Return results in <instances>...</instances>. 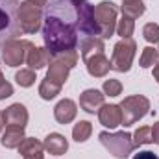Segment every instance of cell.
Returning <instances> with one entry per match:
<instances>
[{
  "label": "cell",
  "mask_w": 159,
  "mask_h": 159,
  "mask_svg": "<svg viewBox=\"0 0 159 159\" xmlns=\"http://www.w3.org/2000/svg\"><path fill=\"white\" fill-rule=\"evenodd\" d=\"M43 39H44V48L52 56H57L67 50H76L78 44L76 20H65L54 7L48 6V15L44 17L43 24Z\"/></svg>",
  "instance_id": "cell-1"
},
{
  "label": "cell",
  "mask_w": 159,
  "mask_h": 159,
  "mask_svg": "<svg viewBox=\"0 0 159 159\" xmlns=\"http://www.w3.org/2000/svg\"><path fill=\"white\" fill-rule=\"evenodd\" d=\"M102 146L117 159H126L133 150H135V144H133V137L128 133V131H117V133H109V131H102L98 135Z\"/></svg>",
  "instance_id": "cell-2"
},
{
  "label": "cell",
  "mask_w": 159,
  "mask_h": 159,
  "mask_svg": "<svg viewBox=\"0 0 159 159\" xmlns=\"http://www.w3.org/2000/svg\"><path fill=\"white\" fill-rule=\"evenodd\" d=\"M120 111H122V124L124 128L133 126L135 122L144 119L150 111V100L143 94H133V96H126L119 104Z\"/></svg>",
  "instance_id": "cell-3"
},
{
  "label": "cell",
  "mask_w": 159,
  "mask_h": 159,
  "mask_svg": "<svg viewBox=\"0 0 159 159\" xmlns=\"http://www.w3.org/2000/svg\"><path fill=\"white\" fill-rule=\"evenodd\" d=\"M76 4V30L89 37H100V28L94 19V6L87 0H74Z\"/></svg>",
  "instance_id": "cell-4"
},
{
  "label": "cell",
  "mask_w": 159,
  "mask_h": 159,
  "mask_svg": "<svg viewBox=\"0 0 159 159\" xmlns=\"http://www.w3.org/2000/svg\"><path fill=\"white\" fill-rule=\"evenodd\" d=\"M117 6L113 2H100L94 6V19L100 28V39H109L117 30Z\"/></svg>",
  "instance_id": "cell-5"
},
{
  "label": "cell",
  "mask_w": 159,
  "mask_h": 159,
  "mask_svg": "<svg viewBox=\"0 0 159 159\" xmlns=\"http://www.w3.org/2000/svg\"><path fill=\"white\" fill-rule=\"evenodd\" d=\"M135 50H137V43L131 39H120L115 48H113V56L109 59L111 69L117 72H128L131 69L133 57H135Z\"/></svg>",
  "instance_id": "cell-6"
},
{
  "label": "cell",
  "mask_w": 159,
  "mask_h": 159,
  "mask_svg": "<svg viewBox=\"0 0 159 159\" xmlns=\"http://www.w3.org/2000/svg\"><path fill=\"white\" fill-rule=\"evenodd\" d=\"M17 20H19L20 32L35 34L41 28L43 11H41L39 6H35L32 0H24V2H20V7L17 9Z\"/></svg>",
  "instance_id": "cell-7"
},
{
  "label": "cell",
  "mask_w": 159,
  "mask_h": 159,
  "mask_svg": "<svg viewBox=\"0 0 159 159\" xmlns=\"http://www.w3.org/2000/svg\"><path fill=\"white\" fill-rule=\"evenodd\" d=\"M34 48L30 41H20V39H9L6 41L4 50H2V59L7 67H19L26 61L28 52Z\"/></svg>",
  "instance_id": "cell-8"
},
{
  "label": "cell",
  "mask_w": 159,
  "mask_h": 159,
  "mask_svg": "<svg viewBox=\"0 0 159 159\" xmlns=\"http://www.w3.org/2000/svg\"><path fill=\"white\" fill-rule=\"evenodd\" d=\"M104 100H106V94H102L98 89H85L81 94H80V107L85 111V113H98V109L104 106Z\"/></svg>",
  "instance_id": "cell-9"
},
{
  "label": "cell",
  "mask_w": 159,
  "mask_h": 159,
  "mask_svg": "<svg viewBox=\"0 0 159 159\" xmlns=\"http://www.w3.org/2000/svg\"><path fill=\"white\" fill-rule=\"evenodd\" d=\"M98 120L104 128H109V129H115L117 126L122 124V111H120V106L117 104H104L100 109H98Z\"/></svg>",
  "instance_id": "cell-10"
},
{
  "label": "cell",
  "mask_w": 159,
  "mask_h": 159,
  "mask_svg": "<svg viewBox=\"0 0 159 159\" xmlns=\"http://www.w3.org/2000/svg\"><path fill=\"white\" fill-rule=\"evenodd\" d=\"M76 113H78V106L70 98L59 100L57 106L54 107V119L57 120L59 124H70L72 120L76 119Z\"/></svg>",
  "instance_id": "cell-11"
},
{
  "label": "cell",
  "mask_w": 159,
  "mask_h": 159,
  "mask_svg": "<svg viewBox=\"0 0 159 159\" xmlns=\"http://www.w3.org/2000/svg\"><path fill=\"white\" fill-rule=\"evenodd\" d=\"M4 113V122L6 126H19V128H26L28 124V111L22 104H11L7 109L2 111Z\"/></svg>",
  "instance_id": "cell-12"
},
{
  "label": "cell",
  "mask_w": 159,
  "mask_h": 159,
  "mask_svg": "<svg viewBox=\"0 0 159 159\" xmlns=\"http://www.w3.org/2000/svg\"><path fill=\"white\" fill-rule=\"evenodd\" d=\"M69 72H70V67L61 57H52L50 67H48V72H46V78L63 87V83L69 78Z\"/></svg>",
  "instance_id": "cell-13"
},
{
  "label": "cell",
  "mask_w": 159,
  "mask_h": 159,
  "mask_svg": "<svg viewBox=\"0 0 159 159\" xmlns=\"http://www.w3.org/2000/svg\"><path fill=\"white\" fill-rule=\"evenodd\" d=\"M85 67H87V72L94 78H104L111 70V63L106 57V54H96V56L89 57L85 61Z\"/></svg>",
  "instance_id": "cell-14"
},
{
  "label": "cell",
  "mask_w": 159,
  "mask_h": 159,
  "mask_svg": "<svg viewBox=\"0 0 159 159\" xmlns=\"http://www.w3.org/2000/svg\"><path fill=\"white\" fill-rule=\"evenodd\" d=\"M19 154L22 159H44V144L37 139L26 137L19 146Z\"/></svg>",
  "instance_id": "cell-15"
},
{
  "label": "cell",
  "mask_w": 159,
  "mask_h": 159,
  "mask_svg": "<svg viewBox=\"0 0 159 159\" xmlns=\"http://www.w3.org/2000/svg\"><path fill=\"white\" fill-rule=\"evenodd\" d=\"M43 144H44V150L52 156H63L69 150V141L61 133H48Z\"/></svg>",
  "instance_id": "cell-16"
},
{
  "label": "cell",
  "mask_w": 159,
  "mask_h": 159,
  "mask_svg": "<svg viewBox=\"0 0 159 159\" xmlns=\"http://www.w3.org/2000/svg\"><path fill=\"white\" fill-rule=\"evenodd\" d=\"M50 61H52V54L46 48H37V46H34L28 52V57H26V63L30 65L32 70L44 69L46 65H50Z\"/></svg>",
  "instance_id": "cell-17"
},
{
  "label": "cell",
  "mask_w": 159,
  "mask_h": 159,
  "mask_svg": "<svg viewBox=\"0 0 159 159\" xmlns=\"http://www.w3.org/2000/svg\"><path fill=\"white\" fill-rule=\"evenodd\" d=\"M104 50H106L104 39H100V37H85L80 43V54H81L83 61H87L89 57H93L96 54H104Z\"/></svg>",
  "instance_id": "cell-18"
},
{
  "label": "cell",
  "mask_w": 159,
  "mask_h": 159,
  "mask_svg": "<svg viewBox=\"0 0 159 159\" xmlns=\"http://www.w3.org/2000/svg\"><path fill=\"white\" fill-rule=\"evenodd\" d=\"M24 139H26L24 128H19V126H6V131H4L0 143H2L4 148H19Z\"/></svg>",
  "instance_id": "cell-19"
},
{
  "label": "cell",
  "mask_w": 159,
  "mask_h": 159,
  "mask_svg": "<svg viewBox=\"0 0 159 159\" xmlns=\"http://www.w3.org/2000/svg\"><path fill=\"white\" fill-rule=\"evenodd\" d=\"M120 11H122L124 17H129V19L135 20L137 17H141L146 11V6L143 4V0H122Z\"/></svg>",
  "instance_id": "cell-20"
},
{
  "label": "cell",
  "mask_w": 159,
  "mask_h": 159,
  "mask_svg": "<svg viewBox=\"0 0 159 159\" xmlns=\"http://www.w3.org/2000/svg\"><path fill=\"white\" fill-rule=\"evenodd\" d=\"M59 93H61V85H57V83L50 81L48 78H44L43 81H41V85H39V96L43 98V100H54Z\"/></svg>",
  "instance_id": "cell-21"
},
{
  "label": "cell",
  "mask_w": 159,
  "mask_h": 159,
  "mask_svg": "<svg viewBox=\"0 0 159 159\" xmlns=\"http://www.w3.org/2000/svg\"><path fill=\"white\" fill-rule=\"evenodd\" d=\"M159 63V50L154 46H146L139 57V65L143 69H150V67H156Z\"/></svg>",
  "instance_id": "cell-22"
},
{
  "label": "cell",
  "mask_w": 159,
  "mask_h": 159,
  "mask_svg": "<svg viewBox=\"0 0 159 159\" xmlns=\"http://www.w3.org/2000/svg\"><path fill=\"white\" fill-rule=\"evenodd\" d=\"M93 133V124L89 120H80L78 124L72 128V137L76 143H85Z\"/></svg>",
  "instance_id": "cell-23"
},
{
  "label": "cell",
  "mask_w": 159,
  "mask_h": 159,
  "mask_svg": "<svg viewBox=\"0 0 159 159\" xmlns=\"http://www.w3.org/2000/svg\"><path fill=\"white\" fill-rule=\"evenodd\" d=\"M133 30H135V20L122 15V19L117 22V34L122 39H129L133 35Z\"/></svg>",
  "instance_id": "cell-24"
},
{
  "label": "cell",
  "mask_w": 159,
  "mask_h": 159,
  "mask_svg": "<svg viewBox=\"0 0 159 159\" xmlns=\"http://www.w3.org/2000/svg\"><path fill=\"white\" fill-rule=\"evenodd\" d=\"M133 144H135V148H139L141 144H152V128L150 126H141L133 133Z\"/></svg>",
  "instance_id": "cell-25"
},
{
  "label": "cell",
  "mask_w": 159,
  "mask_h": 159,
  "mask_svg": "<svg viewBox=\"0 0 159 159\" xmlns=\"http://www.w3.org/2000/svg\"><path fill=\"white\" fill-rule=\"evenodd\" d=\"M15 80H17V83H19L20 87H32L37 78H35V72H34L32 69H20V70L15 74Z\"/></svg>",
  "instance_id": "cell-26"
},
{
  "label": "cell",
  "mask_w": 159,
  "mask_h": 159,
  "mask_svg": "<svg viewBox=\"0 0 159 159\" xmlns=\"http://www.w3.org/2000/svg\"><path fill=\"white\" fill-rule=\"evenodd\" d=\"M102 89H104V93L107 94V96H119L122 94V83H120L119 80H106L104 81V85H102Z\"/></svg>",
  "instance_id": "cell-27"
},
{
  "label": "cell",
  "mask_w": 159,
  "mask_h": 159,
  "mask_svg": "<svg viewBox=\"0 0 159 159\" xmlns=\"http://www.w3.org/2000/svg\"><path fill=\"white\" fill-rule=\"evenodd\" d=\"M143 35L148 43H159V24H154V22H148L144 28H143Z\"/></svg>",
  "instance_id": "cell-28"
},
{
  "label": "cell",
  "mask_w": 159,
  "mask_h": 159,
  "mask_svg": "<svg viewBox=\"0 0 159 159\" xmlns=\"http://www.w3.org/2000/svg\"><path fill=\"white\" fill-rule=\"evenodd\" d=\"M11 94H13V85H11L9 81H4V83L0 85V100L9 98Z\"/></svg>",
  "instance_id": "cell-29"
},
{
  "label": "cell",
  "mask_w": 159,
  "mask_h": 159,
  "mask_svg": "<svg viewBox=\"0 0 159 159\" xmlns=\"http://www.w3.org/2000/svg\"><path fill=\"white\" fill-rule=\"evenodd\" d=\"M133 159H159L157 154H154V152H139V154H135L133 156Z\"/></svg>",
  "instance_id": "cell-30"
},
{
  "label": "cell",
  "mask_w": 159,
  "mask_h": 159,
  "mask_svg": "<svg viewBox=\"0 0 159 159\" xmlns=\"http://www.w3.org/2000/svg\"><path fill=\"white\" fill-rule=\"evenodd\" d=\"M7 26H9V15L4 9H0V30H4Z\"/></svg>",
  "instance_id": "cell-31"
},
{
  "label": "cell",
  "mask_w": 159,
  "mask_h": 159,
  "mask_svg": "<svg viewBox=\"0 0 159 159\" xmlns=\"http://www.w3.org/2000/svg\"><path fill=\"white\" fill-rule=\"evenodd\" d=\"M152 143L154 144H159V122H156L152 126Z\"/></svg>",
  "instance_id": "cell-32"
},
{
  "label": "cell",
  "mask_w": 159,
  "mask_h": 159,
  "mask_svg": "<svg viewBox=\"0 0 159 159\" xmlns=\"http://www.w3.org/2000/svg\"><path fill=\"white\" fill-rule=\"evenodd\" d=\"M32 2H34V4H35V6H39L41 9H43V7H44V6H46V4H48V0H32Z\"/></svg>",
  "instance_id": "cell-33"
},
{
  "label": "cell",
  "mask_w": 159,
  "mask_h": 159,
  "mask_svg": "<svg viewBox=\"0 0 159 159\" xmlns=\"http://www.w3.org/2000/svg\"><path fill=\"white\" fill-rule=\"evenodd\" d=\"M154 80H156V81L159 83V63L156 65V67H154Z\"/></svg>",
  "instance_id": "cell-34"
},
{
  "label": "cell",
  "mask_w": 159,
  "mask_h": 159,
  "mask_svg": "<svg viewBox=\"0 0 159 159\" xmlns=\"http://www.w3.org/2000/svg\"><path fill=\"white\" fill-rule=\"evenodd\" d=\"M6 128V122H4V113L0 111V133H2V129Z\"/></svg>",
  "instance_id": "cell-35"
},
{
  "label": "cell",
  "mask_w": 159,
  "mask_h": 159,
  "mask_svg": "<svg viewBox=\"0 0 159 159\" xmlns=\"http://www.w3.org/2000/svg\"><path fill=\"white\" fill-rule=\"evenodd\" d=\"M4 81H6V80H4V76H2V70H0V85H2Z\"/></svg>",
  "instance_id": "cell-36"
},
{
  "label": "cell",
  "mask_w": 159,
  "mask_h": 159,
  "mask_svg": "<svg viewBox=\"0 0 159 159\" xmlns=\"http://www.w3.org/2000/svg\"><path fill=\"white\" fill-rule=\"evenodd\" d=\"M157 50H159V48H157Z\"/></svg>",
  "instance_id": "cell-37"
}]
</instances>
